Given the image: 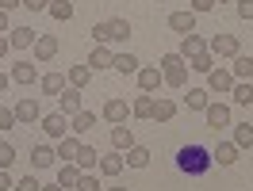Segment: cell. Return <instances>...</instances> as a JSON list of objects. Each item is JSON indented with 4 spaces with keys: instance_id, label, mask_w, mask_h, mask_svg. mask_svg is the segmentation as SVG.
I'll return each instance as SVG.
<instances>
[{
    "instance_id": "56",
    "label": "cell",
    "mask_w": 253,
    "mask_h": 191,
    "mask_svg": "<svg viewBox=\"0 0 253 191\" xmlns=\"http://www.w3.org/2000/svg\"><path fill=\"white\" fill-rule=\"evenodd\" d=\"M250 58H253V50H250Z\"/></svg>"
},
{
    "instance_id": "45",
    "label": "cell",
    "mask_w": 253,
    "mask_h": 191,
    "mask_svg": "<svg viewBox=\"0 0 253 191\" xmlns=\"http://www.w3.org/2000/svg\"><path fill=\"white\" fill-rule=\"evenodd\" d=\"M23 8H27V12H46L50 0H23Z\"/></svg>"
},
{
    "instance_id": "22",
    "label": "cell",
    "mask_w": 253,
    "mask_h": 191,
    "mask_svg": "<svg viewBox=\"0 0 253 191\" xmlns=\"http://www.w3.org/2000/svg\"><path fill=\"white\" fill-rule=\"evenodd\" d=\"M123 164H126V160H123V153H104L96 168H100L104 176H119V172H123Z\"/></svg>"
},
{
    "instance_id": "34",
    "label": "cell",
    "mask_w": 253,
    "mask_h": 191,
    "mask_svg": "<svg viewBox=\"0 0 253 191\" xmlns=\"http://www.w3.org/2000/svg\"><path fill=\"white\" fill-rule=\"evenodd\" d=\"M39 84H42V92H46V96H62L65 77H62V73H46V77L39 80Z\"/></svg>"
},
{
    "instance_id": "24",
    "label": "cell",
    "mask_w": 253,
    "mask_h": 191,
    "mask_svg": "<svg viewBox=\"0 0 253 191\" xmlns=\"http://www.w3.org/2000/svg\"><path fill=\"white\" fill-rule=\"evenodd\" d=\"M184 103H188V111H207V103H211V92H207V88H188Z\"/></svg>"
},
{
    "instance_id": "16",
    "label": "cell",
    "mask_w": 253,
    "mask_h": 191,
    "mask_svg": "<svg viewBox=\"0 0 253 191\" xmlns=\"http://www.w3.org/2000/svg\"><path fill=\"white\" fill-rule=\"evenodd\" d=\"M92 127H96V111H77L73 119H69V134H77V138L88 134Z\"/></svg>"
},
{
    "instance_id": "31",
    "label": "cell",
    "mask_w": 253,
    "mask_h": 191,
    "mask_svg": "<svg viewBox=\"0 0 253 191\" xmlns=\"http://www.w3.org/2000/svg\"><path fill=\"white\" fill-rule=\"evenodd\" d=\"M173 115H176V103H173V99H154V115H150L154 123H169Z\"/></svg>"
},
{
    "instance_id": "26",
    "label": "cell",
    "mask_w": 253,
    "mask_h": 191,
    "mask_svg": "<svg viewBox=\"0 0 253 191\" xmlns=\"http://www.w3.org/2000/svg\"><path fill=\"white\" fill-rule=\"evenodd\" d=\"M123 160L130 164V168H146V164H150V149H146V145H130V149L123 153Z\"/></svg>"
},
{
    "instance_id": "8",
    "label": "cell",
    "mask_w": 253,
    "mask_h": 191,
    "mask_svg": "<svg viewBox=\"0 0 253 191\" xmlns=\"http://www.w3.org/2000/svg\"><path fill=\"white\" fill-rule=\"evenodd\" d=\"M16 119L23 123V127H35V123L42 119V107H39V99H31V96H27V99H19V103H16Z\"/></svg>"
},
{
    "instance_id": "37",
    "label": "cell",
    "mask_w": 253,
    "mask_h": 191,
    "mask_svg": "<svg viewBox=\"0 0 253 191\" xmlns=\"http://www.w3.org/2000/svg\"><path fill=\"white\" fill-rule=\"evenodd\" d=\"M46 12H50L54 19H62V23H65V19H73V4H69V0H50Z\"/></svg>"
},
{
    "instance_id": "1",
    "label": "cell",
    "mask_w": 253,
    "mask_h": 191,
    "mask_svg": "<svg viewBox=\"0 0 253 191\" xmlns=\"http://www.w3.org/2000/svg\"><path fill=\"white\" fill-rule=\"evenodd\" d=\"M211 164H215V157L207 153L204 145H184V149L176 153V168H180V172H188V176H204Z\"/></svg>"
},
{
    "instance_id": "57",
    "label": "cell",
    "mask_w": 253,
    "mask_h": 191,
    "mask_svg": "<svg viewBox=\"0 0 253 191\" xmlns=\"http://www.w3.org/2000/svg\"><path fill=\"white\" fill-rule=\"evenodd\" d=\"M250 191H253V188H250Z\"/></svg>"
},
{
    "instance_id": "28",
    "label": "cell",
    "mask_w": 253,
    "mask_h": 191,
    "mask_svg": "<svg viewBox=\"0 0 253 191\" xmlns=\"http://www.w3.org/2000/svg\"><path fill=\"white\" fill-rule=\"evenodd\" d=\"M130 38V23L126 19H108V42H126Z\"/></svg>"
},
{
    "instance_id": "29",
    "label": "cell",
    "mask_w": 253,
    "mask_h": 191,
    "mask_svg": "<svg viewBox=\"0 0 253 191\" xmlns=\"http://www.w3.org/2000/svg\"><path fill=\"white\" fill-rule=\"evenodd\" d=\"M111 145H115V149H130V145H134V134H130V127H126V123L111 127Z\"/></svg>"
},
{
    "instance_id": "39",
    "label": "cell",
    "mask_w": 253,
    "mask_h": 191,
    "mask_svg": "<svg viewBox=\"0 0 253 191\" xmlns=\"http://www.w3.org/2000/svg\"><path fill=\"white\" fill-rule=\"evenodd\" d=\"M19 119H16V107H0V130H12Z\"/></svg>"
},
{
    "instance_id": "23",
    "label": "cell",
    "mask_w": 253,
    "mask_h": 191,
    "mask_svg": "<svg viewBox=\"0 0 253 191\" xmlns=\"http://www.w3.org/2000/svg\"><path fill=\"white\" fill-rule=\"evenodd\" d=\"M77 180H81V168L73 164V160H65L62 168H58V184H62L65 191H73V188H77Z\"/></svg>"
},
{
    "instance_id": "6",
    "label": "cell",
    "mask_w": 253,
    "mask_h": 191,
    "mask_svg": "<svg viewBox=\"0 0 253 191\" xmlns=\"http://www.w3.org/2000/svg\"><path fill=\"white\" fill-rule=\"evenodd\" d=\"M134 77H138V88H142V92H150V96H154L161 84H165V77H161V65H142Z\"/></svg>"
},
{
    "instance_id": "19",
    "label": "cell",
    "mask_w": 253,
    "mask_h": 191,
    "mask_svg": "<svg viewBox=\"0 0 253 191\" xmlns=\"http://www.w3.org/2000/svg\"><path fill=\"white\" fill-rule=\"evenodd\" d=\"M73 164H77L81 172H92L96 164H100V153H96L92 145H84V142H81V149H77V160H73Z\"/></svg>"
},
{
    "instance_id": "50",
    "label": "cell",
    "mask_w": 253,
    "mask_h": 191,
    "mask_svg": "<svg viewBox=\"0 0 253 191\" xmlns=\"http://www.w3.org/2000/svg\"><path fill=\"white\" fill-rule=\"evenodd\" d=\"M8 80H12V77H8L4 69H0V96H4V88H8Z\"/></svg>"
},
{
    "instance_id": "17",
    "label": "cell",
    "mask_w": 253,
    "mask_h": 191,
    "mask_svg": "<svg viewBox=\"0 0 253 191\" xmlns=\"http://www.w3.org/2000/svg\"><path fill=\"white\" fill-rule=\"evenodd\" d=\"M111 69H115V73H123V77H134V73L142 69V62H138L134 54H115V62H111Z\"/></svg>"
},
{
    "instance_id": "40",
    "label": "cell",
    "mask_w": 253,
    "mask_h": 191,
    "mask_svg": "<svg viewBox=\"0 0 253 191\" xmlns=\"http://www.w3.org/2000/svg\"><path fill=\"white\" fill-rule=\"evenodd\" d=\"M12 160H16V149L8 142H0V168H12Z\"/></svg>"
},
{
    "instance_id": "14",
    "label": "cell",
    "mask_w": 253,
    "mask_h": 191,
    "mask_svg": "<svg viewBox=\"0 0 253 191\" xmlns=\"http://www.w3.org/2000/svg\"><path fill=\"white\" fill-rule=\"evenodd\" d=\"M8 77L16 80V84H35V77H39V65H35V62H16Z\"/></svg>"
},
{
    "instance_id": "7",
    "label": "cell",
    "mask_w": 253,
    "mask_h": 191,
    "mask_svg": "<svg viewBox=\"0 0 253 191\" xmlns=\"http://www.w3.org/2000/svg\"><path fill=\"white\" fill-rule=\"evenodd\" d=\"M230 88H234V73H230V69H211V73H207V92L230 96Z\"/></svg>"
},
{
    "instance_id": "55",
    "label": "cell",
    "mask_w": 253,
    "mask_h": 191,
    "mask_svg": "<svg viewBox=\"0 0 253 191\" xmlns=\"http://www.w3.org/2000/svg\"><path fill=\"white\" fill-rule=\"evenodd\" d=\"M250 111H253V103H250Z\"/></svg>"
},
{
    "instance_id": "20",
    "label": "cell",
    "mask_w": 253,
    "mask_h": 191,
    "mask_svg": "<svg viewBox=\"0 0 253 191\" xmlns=\"http://www.w3.org/2000/svg\"><path fill=\"white\" fill-rule=\"evenodd\" d=\"M230 99H234L238 107H250V103H253V80H234Z\"/></svg>"
},
{
    "instance_id": "3",
    "label": "cell",
    "mask_w": 253,
    "mask_h": 191,
    "mask_svg": "<svg viewBox=\"0 0 253 191\" xmlns=\"http://www.w3.org/2000/svg\"><path fill=\"white\" fill-rule=\"evenodd\" d=\"M207 50H211L215 58H238V54H242V42H238V34H215V38L207 42Z\"/></svg>"
},
{
    "instance_id": "36",
    "label": "cell",
    "mask_w": 253,
    "mask_h": 191,
    "mask_svg": "<svg viewBox=\"0 0 253 191\" xmlns=\"http://www.w3.org/2000/svg\"><path fill=\"white\" fill-rule=\"evenodd\" d=\"M88 80H92V69H88V65H73V69H69V84H73V88H84Z\"/></svg>"
},
{
    "instance_id": "18",
    "label": "cell",
    "mask_w": 253,
    "mask_h": 191,
    "mask_svg": "<svg viewBox=\"0 0 253 191\" xmlns=\"http://www.w3.org/2000/svg\"><path fill=\"white\" fill-rule=\"evenodd\" d=\"M204 50H207V42H204V38H200L196 31H192V34H184V42H180V50H176V54H180V58L188 62V58H196V54H204Z\"/></svg>"
},
{
    "instance_id": "44",
    "label": "cell",
    "mask_w": 253,
    "mask_h": 191,
    "mask_svg": "<svg viewBox=\"0 0 253 191\" xmlns=\"http://www.w3.org/2000/svg\"><path fill=\"white\" fill-rule=\"evenodd\" d=\"M192 12L200 16V12H215V0H192Z\"/></svg>"
},
{
    "instance_id": "51",
    "label": "cell",
    "mask_w": 253,
    "mask_h": 191,
    "mask_svg": "<svg viewBox=\"0 0 253 191\" xmlns=\"http://www.w3.org/2000/svg\"><path fill=\"white\" fill-rule=\"evenodd\" d=\"M42 191H65V188H62V184H50V188H42Z\"/></svg>"
},
{
    "instance_id": "47",
    "label": "cell",
    "mask_w": 253,
    "mask_h": 191,
    "mask_svg": "<svg viewBox=\"0 0 253 191\" xmlns=\"http://www.w3.org/2000/svg\"><path fill=\"white\" fill-rule=\"evenodd\" d=\"M8 31H12V23H8V12L0 8V34H8Z\"/></svg>"
},
{
    "instance_id": "33",
    "label": "cell",
    "mask_w": 253,
    "mask_h": 191,
    "mask_svg": "<svg viewBox=\"0 0 253 191\" xmlns=\"http://www.w3.org/2000/svg\"><path fill=\"white\" fill-rule=\"evenodd\" d=\"M211 157H215L222 168H226V164H234V160H238V145H234V142H219V149H215Z\"/></svg>"
},
{
    "instance_id": "41",
    "label": "cell",
    "mask_w": 253,
    "mask_h": 191,
    "mask_svg": "<svg viewBox=\"0 0 253 191\" xmlns=\"http://www.w3.org/2000/svg\"><path fill=\"white\" fill-rule=\"evenodd\" d=\"M16 191H42V184H39V180H35V172H31V176H23V180L16 184Z\"/></svg>"
},
{
    "instance_id": "49",
    "label": "cell",
    "mask_w": 253,
    "mask_h": 191,
    "mask_svg": "<svg viewBox=\"0 0 253 191\" xmlns=\"http://www.w3.org/2000/svg\"><path fill=\"white\" fill-rule=\"evenodd\" d=\"M8 50H12V42H8V38H4V34H0V58H4V54H8Z\"/></svg>"
},
{
    "instance_id": "52",
    "label": "cell",
    "mask_w": 253,
    "mask_h": 191,
    "mask_svg": "<svg viewBox=\"0 0 253 191\" xmlns=\"http://www.w3.org/2000/svg\"><path fill=\"white\" fill-rule=\"evenodd\" d=\"M108 191H126V188H108Z\"/></svg>"
},
{
    "instance_id": "25",
    "label": "cell",
    "mask_w": 253,
    "mask_h": 191,
    "mask_svg": "<svg viewBox=\"0 0 253 191\" xmlns=\"http://www.w3.org/2000/svg\"><path fill=\"white\" fill-rule=\"evenodd\" d=\"M230 73H234V80H253V58L250 54H238L234 65H230Z\"/></svg>"
},
{
    "instance_id": "43",
    "label": "cell",
    "mask_w": 253,
    "mask_h": 191,
    "mask_svg": "<svg viewBox=\"0 0 253 191\" xmlns=\"http://www.w3.org/2000/svg\"><path fill=\"white\" fill-rule=\"evenodd\" d=\"M238 19H253V0H238Z\"/></svg>"
},
{
    "instance_id": "12",
    "label": "cell",
    "mask_w": 253,
    "mask_h": 191,
    "mask_svg": "<svg viewBox=\"0 0 253 191\" xmlns=\"http://www.w3.org/2000/svg\"><path fill=\"white\" fill-rule=\"evenodd\" d=\"M207 127H215V130H222V127H230V107L226 103H207Z\"/></svg>"
},
{
    "instance_id": "4",
    "label": "cell",
    "mask_w": 253,
    "mask_h": 191,
    "mask_svg": "<svg viewBox=\"0 0 253 191\" xmlns=\"http://www.w3.org/2000/svg\"><path fill=\"white\" fill-rule=\"evenodd\" d=\"M39 123H42V134H46V138H54V142H62L65 134H69V115H62V111L42 115Z\"/></svg>"
},
{
    "instance_id": "5",
    "label": "cell",
    "mask_w": 253,
    "mask_h": 191,
    "mask_svg": "<svg viewBox=\"0 0 253 191\" xmlns=\"http://www.w3.org/2000/svg\"><path fill=\"white\" fill-rule=\"evenodd\" d=\"M100 115L108 119L111 127H119V123H126V115H130V107H126L123 96H111V99H104V107H100Z\"/></svg>"
},
{
    "instance_id": "53",
    "label": "cell",
    "mask_w": 253,
    "mask_h": 191,
    "mask_svg": "<svg viewBox=\"0 0 253 191\" xmlns=\"http://www.w3.org/2000/svg\"><path fill=\"white\" fill-rule=\"evenodd\" d=\"M215 4H230V0H215Z\"/></svg>"
},
{
    "instance_id": "38",
    "label": "cell",
    "mask_w": 253,
    "mask_h": 191,
    "mask_svg": "<svg viewBox=\"0 0 253 191\" xmlns=\"http://www.w3.org/2000/svg\"><path fill=\"white\" fill-rule=\"evenodd\" d=\"M73 191H100V180H96L92 172H81V180H77V188Z\"/></svg>"
},
{
    "instance_id": "35",
    "label": "cell",
    "mask_w": 253,
    "mask_h": 191,
    "mask_svg": "<svg viewBox=\"0 0 253 191\" xmlns=\"http://www.w3.org/2000/svg\"><path fill=\"white\" fill-rule=\"evenodd\" d=\"M234 145L238 149H253V127L250 123H238L234 127Z\"/></svg>"
},
{
    "instance_id": "48",
    "label": "cell",
    "mask_w": 253,
    "mask_h": 191,
    "mask_svg": "<svg viewBox=\"0 0 253 191\" xmlns=\"http://www.w3.org/2000/svg\"><path fill=\"white\" fill-rule=\"evenodd\" d=\"M0 8H4V12H12V8H23V0H0Z\"/></svg>"
},
{
    "instance_id": "32",
    "label": "cell",
    "mask_w": 253,
    "mask_h": 191,
    "mask_svg": "<svg viewBox=\"0 0 253 191\" xmlns=\"http://www.w3.org/2000/svg\"><path fill=\"white\" fill-rule=\"evenodd\" d=\"M188 69H196V73H211V69H215V54H211V50H204V54H196V58H188Z\"/></svg>"
},
{
    "instance_id": "21",
    "label": "cell",
    "mask_w": 253,
    "mask_h": 191,
    "mask_svg": "<svg viewBox=\"0 0 253 191\" xmlns=\"http://www.w3.org/2000/svg\"><path fill=\"white\" fill-rule=\"evenodd\" d=\"M77 149H81V138H77V134H65L54 153H58V157H62V164H65V160H77Z\"/></svg>"
},
{
    "instance_id": "27",
    "label": "cell",
    "mask_w": 253,
    "mask_h": 191,
    "mask_svg": "<svg viewBox=\"0 0 253 191\" xmlns=\"http://www.w3.org/2000/svg\"><path fill=\"white\" fill-rule=\"evenodd\" d=\"M54 160H58V153H54L50 145H35V149H31V164H35V168H50Z\"/></svg>"
},
{
    "instance_id": "13",
    "label": "cell",
    "mask_w": 253,
    "mask_h": 191,
    "mask_svg": "<svg viewBox=\"0 0 253 191\" xmlns=\"http://www.w3.org/2000/svg\"><path fill=\"white\" fill-rule=\"evenodd\" d=\"M35 38H39V31H31V27H12V31H8V42H12V50H27V46H35Z\"/></svg>"
},
{
    "instance_id": "54",
    "label": "cell",
    "mask_w": 253,
    "mask_h": 191,
    "mask_svg": "<svg viewBox=\"0 0 253 191\" xmlns=\"http://www.w3.org/2000/svg\"><path fill=\"white\" fill-rule=\"evenodd\" d=\"M158 4H169V0H158Z\"/></svg>"
},
{
    "instance_id": "46",
    "label": "cell",
    "mask_w": 253,
    "mask_h": 191,
    "mask_svg": "<svg viewBox=\"0 0 253 191\" xmlns=\"http://www.w3.org/2000/svg\"><path fill=\"white\" fill-rule=\"evenodd\" d=\"M12 188H16V180L8 176V168H0V191H12Z\"/></svg>"
},
{
    "instance_id": "11",
    "label": "cell",
    "mask_w": 253,
    "mask_h": 191,
    "mask_svg": "<svg viewBox=\"0 0 253 191\" xmlns=\"http://www.w3.org/2000/svg\"><path fill=\"white\" fill-rule=\"evenodd\" d=\"M169 27H173L180 38L196 31V12H169Z\"/></svg>"
},
{
    "instance_id": "2",
    "label": "cell",
    "mask_w": 253,
    "mask_h": 191,
    "mask_svg": "<svg viewBox=\"0 0 253 191\" xmlns=\"http://www.w3.org/2000/svg\"><path fill=\"white\" fill-rule=\"evenodd\" d=\"M161 77L169 88H184L188 84V62L180 58V54H165L161 58Z\"/></svg>"
},
{
    "instance_id": "15",
    "label": "cell",
    "mask_w": 253,
    "mask_h": 191,
    "mask_svg": "<svg viewBox=\"0 0 253 191\" xmlns=\"http://www.w3.org/2000/svg\"><path fill=\"white\" fill-rule=\"evenodd\" d=\"M111 62H115V54H111L108 46H92V54H88V69H92V73L111 69Z\"/></svg>"
},
{
    "instance_id": "9",
    "label": "cell",
    "mask_w": 253,
    "mask_h": 191,
    "mask_svg": "<svg viewBox=\"0 0 253 191\" xmlns=\"http://www.w3.org/2000/svg\"><path fill=\"white\" fill-rule=\"evenodd\" d=\"M58 111L69 115V119H73L77 111H84V107H81V88H73V84L62 88V96H58Z\"/></svg>"
},
{
    "instance_id": "10",
    "label": "cell",
    "mask_w": 253,
    "mask_h": 191,
    "mask_svg": "<svg viewBox=\"0 0 253 191\" xmlns=\"http://www.w3.org/2000/svg\"><path fill=\"white\" fill-rule=\"evenodd\" d=\"M58 38H54V34H39V38H35V62H54V58H58Z\"/></svg>"
},
{
    "instance_id": "30",
    "label": "cell",
    "mask_w": 253,
    "mask_h": 191,
    "mask_svg": "<svg viewBox=\"0 0 253 191\" xmlns=\"http://www.w3.org/2000/svg\"><path fill=\"white\" fill-rule=\"evenodd\" d=\"M130 115H134V119H150V115H154V96L142 92L134 103H130Z\"/></svg>"
},
{
    "instance_id": "42",
    "label": "cell",
    "mask_w": 253,
    "mask_h": 191,
    "mask_svg": "<svg viewBox=\"0 0 253 191\" xmlns=\"http://www.w3.org/2000/svg\"><path fill=\"white\" fill-rule=\"evenodd\" d=\"M92 38H96V46H108V23H96V27H92Z\"/></svg>"
}]
</instances>
